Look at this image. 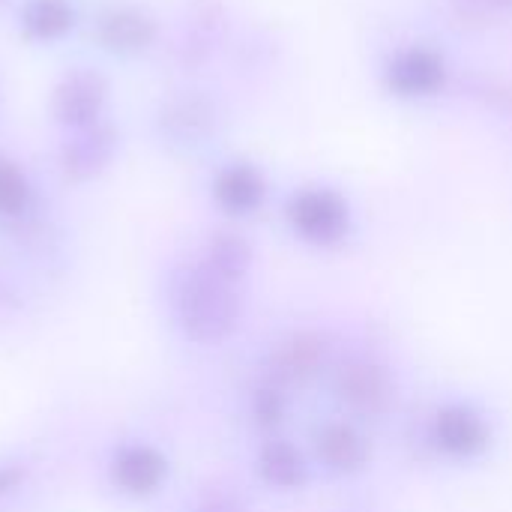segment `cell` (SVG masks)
<instances>
[{"label":"cell","mask_w":512,"mask_h":512,"mask_svg":"<svg viewBox=\"0 0 512 512\" xmlns=\"http://www.w3.org/2000/svg\"><path fill=\"white\" fill-rule=\"evenodd\" d=\"M177 324L195 342H219L225 339L240 318V303L228 279L213 273L210 267L192 270L174 297Z\"/></svg>","instance_id":"1"},{"label":"cell","mask_w":512,"mask_h":512,"mask_svg":"<svg viewBox=\"0 0 512 512\" xmlns=\"http://www.w3.org/2000/svg\"><path fill=\"white\" fill-rule=\"evenodd\" d=\"M450 60L441 48L429 42H399L393 45L378 69L381 87L399 102H429L438 99L450 84Z\"/></svg>","instance_id":"2"},{"label":"cell","mask_w":512,"mask_h":512,"mask_svg":"<svg viewBox=\"0 0 512 512\" xmlns=\"http://www.w3.org/2000/svg\"><path fill=\"white\" fill-rule=\"evenodd\" d=\"M288 225L294 234L312 246H336L351 231V207L348 198L333 186H303L288 198L285 207Z\"/></svg>","instance_id":"3"},{"label":"cell","mask_w":512,"mask_h":512,"mask_svg":"<svg viewBox=\"0 0 512 512\" xmlns=\"http://www.w3.org/2000/svg\"><path fill=\"white\" fill-rule=\"evenodd\" d=\"M108 483L123 498H150L168 480V459L147 441H120L105 462Z\"/></svg>","instance_id":"4"},{"label":"cell","mask_w":512,"mask_h":512,"mask_svg":"<svg viewBox=\"0 0 512 512\" xmlns=\"http://www.w3.org/2000/svg\"><path fill=\"white\" fill-rule=\"evenodd\" d=\"M213 198L225 213L249 216L267 198V177L252 162H228L213 177Z\"/></svg>","instance_id":"5"},{"label":"cell","mask_w":512,"mask_h":512,"mask_svg":"<svg viewBox=\"0 0 512 512\" xmlns=\"http://www.w3.org/2000/svg\"><path fill=\"white\" fill-rule=\"evenodd\" d=\"M432 441L456 459H471L477 453L486 450L489 444V429L483 423L480 414H474L471 408L453 405L438 411L435 423H432Z\"/></svg>","instance_id":"6"},{"label":"cell","mask_w":512,"mask_h":512,"mask_svg":"<svg viewBox=\"0 0 512 512\" xmlns=\"http://www.w3.org/2000/svg\"><path fill=\"white\" fill-rule=\"evenodd\" d=\"M336 390L357 414H381L393 402V381L378 363H351L339 375Z\"/></svg>","instance_id":"7"},{"label":"cell","mask_w":512,"mask_h":512,"mask_svg":"<svg viewBox=\"0 0 512 512\" xmlns=\"http://www.w3.org/2000/svg\"><path fill=\"white\" fill-rule=\"evenodd\" d=\"M102 39L114 51H141L153 39V21L135 9H111L102 18Z\"/></svg>","instance_id":"8"},{"label":"cell","mask_w":512,"mask_h":512,"mask_svg":"<svg viewBox=\"0 0 512 512\" xmlns=\"http://www.w3.org/2000/svg\"><path fill=\"white\" fill-rule=\"evenodd\" d=\"M318 456L333 471H357L366 462V441L345 423L324 426L318 435Z\"/></svg>","instance_id":"9"},{"label":"cell","mask_w":512,"mask_h":512,"mask_svg":"<svg viewBox=\"0 0 512 512\" xmlns=\"http://www.w3.org/2000/svg\"><path fill=\"white\" fill-rule=\"evenodd\" d=\"M258 471L276 489H297L306 480V465L288 441L264 444V450L258 456Z\"/></svg>","instance_id":"10"},{"label":"cell","mask_w":512,"mask_h":512,"mask_svg":"<svg viewBox=\"0 0 512 512\" xmlns=\"http://www.w3.org/2000/svg\"><path fill=\"white\" fill-rule=\"evenodd\" d=\"M324 360V345L318 339H309V336H300L288 345L279 348L276 354V372L288 381H303L309 375L318 372Z\"/></svg>","instance_id":"11"},{"label":"cell","mask_w":512,"mask_h":512,"mask_svg":"<svg viewBox=\"0 0 512 512\" xmlns=\"http://www.w3.org/2000/svg\"><path fill=\"white\" fill-rule=\"evenodd\" d=\"M24 27L36 39H57L72 27V6L66 0H30L24 9Z\"/></svg>","instance_id":"12"},{"label":"cell","mask_w":512,"mask_h":512,"mask_svg":"<svg viewBox=\"0 0 512 512\" xmlns=\"http://www.w3.org/2000/svg\"><path fill=\"white\" fill-rule=\"evenodd\" d=\"M30 183L27 177L12 165V162H0V216L15 219L24 216L30 207Z\"/></svg>","instance_id":"13"},{"label":"cell","mask_w":512,"mask_h":512,"mask_svg":"<svg viewBox=\"0 0 512 512\" xmlns=\"http://www.w3.org/2000/svg\"><path fill=\"white\" fill-rule=\"evenodd\" d=\"M255 414L261 423H276L282 414V396L276 390H261L255 396Z\"/></svg>","instance_id":"14"},{"label":"cell","mask_w":512,"mask_h":512,"mask_svg":"<svg viewBox=\"0 0 512 512\" xmlns=\"http://www.w3.org/2000/svg\"><path fill=\"white\" fill-rule=\"evenodd\" d=\"M201 512H240L237 507H231V504H213V507H204Z\"/></svg>","instance_id":"15"},{"label":"cell","mask_w":512,"mask_h":512,"mask_svg":"<svg viewBox=\"0 0 512 512\" xmlns=\"http://www.w3.org/2000/svg\"><path fill=\"white\" fill-rule=\"evenodd\" d=\"M492 3H512V0H492Z\"/></svg>","instance_id":"16"}]
</instances>
